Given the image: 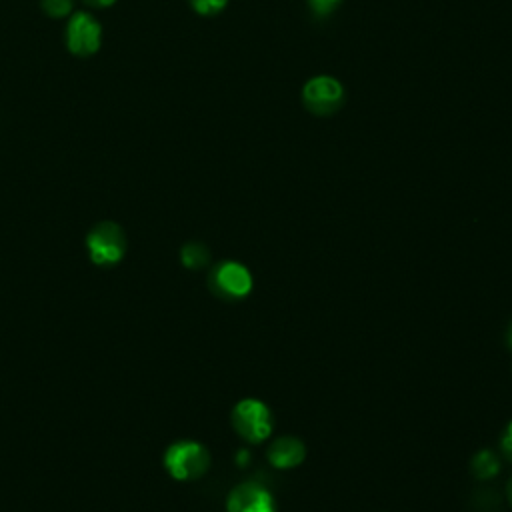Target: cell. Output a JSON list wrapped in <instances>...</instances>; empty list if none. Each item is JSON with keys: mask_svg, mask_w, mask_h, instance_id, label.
Masks as SVG:
<instances>
[{"mask_svg": "<svg viewBox=\"0 0 512 512\" xmlns=\"http://www.w3.org/2000/svg\"><path fill=\"white\" fill-rule=\"evenodd\" d=\"M210 466L208 450L194 440H178L164 452V468L176 480H196Z\"/></svg>", "mask_w": 512, "mask_h": 512, "instance_id": "obj_1", "label": "cell"}, {"mask_svg": "<svg viewBox=\"0 0 512 512\" xmlns=\"http://www.w3.org/2000/svg\"><path fill=\"white\" fill-rule=\"evenodd\" d=\"M232 426L246 442L260 444L272 434L274 418L268 404L258 398H244L232 408Z\"/></svg>", "mask_w": 512, "mask_h": 512, "instance_id": "obj_2", "label": "cell"}, {"mask_svg": "<svg viewBox=\"0 0 512 512\" xmlns=\"http://www.w3.org/2000/svg\"><path fill=\"white\" fill-rule=\"evenodd\" d=\"M86 250L94 264L112 266L124 258L126 236L118 224L100 222L88 232Z\"/></svg>", "mask_w": 512, "mask_h": 512, "instance_id": "obj_3", "label": "cell"}, {"mask_svg": "<svg viewBox=\"0 0 512 512\" xmlns=\"http://www.w3.org/2000/svg\"><path fill=\"white\" fill-rule=\"evenodd\" d=\"M302 102L308 112L316 116H330L344 104V88L334 76H312L302 88Z\"/></svg>", "mask_w": 512, "mask_h": 512, "instance_id": "obj_4", "label": "cell"}, {"mask_svg": "<svg viewBox=\"0 0 512 512\" xmlns=\"http://www.w3.org/2000/svg\"><path fill=\"white\" fill-rule=\"evenodd\" d=\"M66 48L80 58L92 56L102 44V26L90 12H72L66 22Z\"/></svg>", "mask_w": 512, "mask_h": 512, "instance_id": "obj_5", "label": "cell"}, {"mask_svg": "<svg viewBox=\"0 0 512 512\" xmlns=\"http://www.w3.org/2000/svg\"><path fill=\"white\" fill-rule=\"evenodd\" d=\"M210 288L214 294L230 300H238L250 294L252 274L250 270L234 260H224L216 264L210 272Z\"/></svg>", "mask_w": 512, "mask_h": 512, "instance_id": "obj_6", "label": "cell"}, {"mask_svg": "<svg viewBox=\"0 0 512 512\" xmlns=\"http://www.w3.org/2000/svg\"><path fill=\"white\" fill-rule=\"evenodd\" d=\"M226 512H278L272 492L256 480L234 486L226 498Z\"/></svg>", "mask_w": 512, "mask_h": 512, "instance_id": "obj_7", "label": "cell"}, {"mask_svg": "<svg viewBox=\"0 0 512 512\" xmlns=\"http://www.w3.org/2000/svg\"><path fill=\"white\" fill-rule=\"evenodd\" d=\"M266 456L274 468L286 470V468H294L304 462L306 446L302 444V440H298L294 436H280L268 446Z\"/></svg>", "mask_w": 512, "mask_h": 512, "instance_id": "obj_8", "label": "cell"}, {"mask_svg": "<svg viewBox=\"0 0 512 512\" xmlns=\"http://www.w3.org/2000/svg\"><path fill=\"white\" fill-rule=\"evenodd\" d=\"M500 464H502L500 456L494 450L484 448V450H480L472 456L470 470L478 480H488V478H494L500 472Z\"/></svg>", "mask_w": 512, "mask_h": 512, "instance_id": "obj_9", "label": "cell"}, {"mask_svg": "<svg viewBox=\"0 0 512 512\" xmlns=\"http://www.w3.org/2000/svg\"><path fill=\"white\" fill-rule=\"evenodd\" d=\"M180 260H182V264L186 268L198 270V268H204L210 262V252L200 242H188L180 250Z\"/></svg>", "mask_w": 512, "mask_h": 512, "instance_id": "obj_10", "label": "cell"}, {"mask_svg": "<svg viewBox=\"0 0 512 512\" xmlns=\"http://www.w3.org/2000/svg\"><path fill=\"white\" fill-rule=\"evenodd\" d=\"M40 4L50 18H68L74 8V0H40Z\"/></svg>", "mask_w": 512, "mask_h": 512, "instance_id": "obj_11", "label": "cell"}, {"mask_svg": "<svg viewBox=\"0 0 512 512\" xmlns=\"http://www.w3.org/2000/svg\"><path fill=\"white\" fill-rule=\"evenodd\" d=\"M228 0H190V6L200 16H214L226 8Z\"/></svg>", "mask_w": 512, "mask_h": 512, "instance_id": "obj_12", "label": "cell"}, {"mask_svg": "<svg viewBox=\"0 0 512 512\" xmlns=\"http://www.w3.org/2000/svg\"><path fill=\"white\" fill-rule=\"evenodd\" d=\"M308 2V8L318 16V18H324V16H330L338 4L342 0H306Z\"/></svg>", "mask_w": 512, "mask_h": 512, "instance_id": "obj_13", "label": "cell"}, {"mask_svg": "<svg viewBox=\"0 0 512 512\" xmlns=\"http://www.w3.org/2000/svg\"><path fill=\"white\" fill-rule=\"evenodd\" d=\"M500 448L508 460H512V420L506 424L504 434L500 438Z\"/></svg>", "mask_w": 512, "mask_h": 512, "instance_id": "obj_14", "label": "cell"}, {"mask_svg": "<svg viewBox=\"0 0 512 512\" xmlns=\"http://www.w3.org/2000/svg\"><path fill=\"white\" fill-rule=\"evenodd\" d=\"M248 462H250V452H248L246 448L238 450V454H236V464H238L240 468H244Z\"/></svg>", "mask_w": 512, "mask_h": 512, "instance_id": "obj_15", "label": "cell"}, {"mask_svg": "<svg viewBox=\"0 0 512 512\" xmlns=\"http://www.w3.org/2000/svg\"><path fill=\"white\" fill-rule=\"evenodd\" d=\"M88 6H94V8H108L112 6L116 0H84Z\"/></svg>", "mask_w": 512, "mask_h": 512, "instance_id": "obj_16", "label": "cell"}, {"mask_svg": "<svg viewBox=\"0 0 512 512\" xmlns=\"http://www.w3.org/2000/svg\"><path fill=\"white\" fill-rule=\"evenodd\" d=\"M506 496H508V502L512 506V478L508 480V486H506Z\"/></svg>", "mask_w": 512, "mask_h": 512, "instance_id": "obj_17", "label": "cell"}, {"mask_svg": "<svg viewBox=\"0 0 512 512\" xmlns=\"http://www.w3.org/2000/svg\"><path fill=\"white\" fill-rule=\"evenodd\" d=\"M506 340H508V346L512 348V324L508 326V332H506Z\"/></svg>", "mask_w": 512, "mask_h": 512, "instance_id": "obj_18", "label": "cell"}]
</instances>
